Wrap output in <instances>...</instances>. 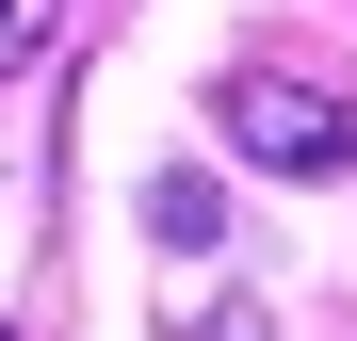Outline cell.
<instances>
[{"mask_svg": "<svg viewBox=\"0 0 357 341\" xmlns=\"http://www.w3.org/2000/svg\"><path fill=\"white\" fill-rule=\"evenodd\" d=\"M33 49H49V0H0V82H17Z\"/></svg>", "mask_w": 357, "mask_h": 341, "instance_id": "3", "label": "cell"}, {"mask_svg": "<svg viewBox=\"0 0 357 341\" xmlns=\"http://www.w3.org/2000/svg\"><path fill=\"white\" fill-rule=\"evenodd\" d=\"M146 244H178V260H211V244H227V195L162 162V179H146Z\"/></svg>", "mask_w": 357, "mask_h": 341, "instance_id": "2", "label": "cell"}, {"mask_svg": "<svg viewBox=\"0 0 357 341\" xmlns=\"http://www.w3.org/2000/svg\"><path fill=\"white\" fill-rule=\"evenodd\" d=\"M211 130L244 179H357V82H309V66H227Z\"/></svg>", "mask_w": 357, "mask_h": 341, "instance_id": "1", "label": "cell"}]
</instances>
